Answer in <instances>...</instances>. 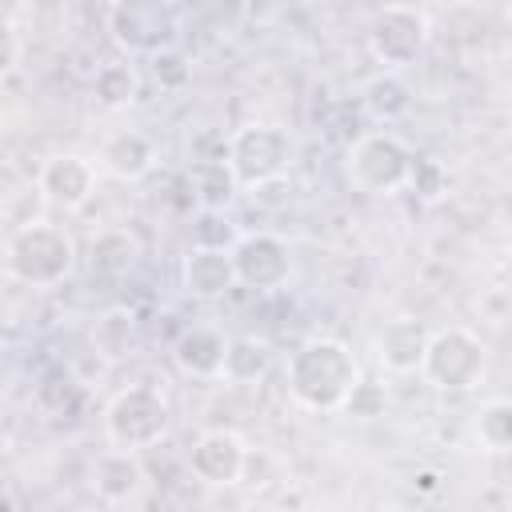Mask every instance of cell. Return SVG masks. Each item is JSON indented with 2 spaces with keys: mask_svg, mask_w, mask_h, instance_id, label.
Returning a JSON list of instances; mask_svg holds the SVG:
<instances>
[{
  "mask_svg": "<svg viewBox=\"0 0 512 512\" xmlns=\"http://www.w3.org/2000/svg\"><path fill=\"white\" fill-rule=\"evenodd\" d=\"M92 348L108 364L124 360L136 348V316H132V308H124V304L104 308L96 316V324H92Z\"/></svg>",
  "mask_w": 512,
  "mask_h": 512,
  "instance_id": "20",
  "label": "cell"
},
{
  "mask_svg": "<svg viewBox=\"0 0 512 512\" xmlns=\"http://www.w3.org/2000/svg\"><path fill=\"white\" fill-rule=\"evenodd\" d=\"M272 368V344L260 340V336H232L224 344V364H220V376L232 380V384H256L264 380Z\"/></svg>",
  "mask_w": 512,
  "mask_h": 512,
  "instance_id": "19",
  "label": "cell"
},
{
  "mask_svg": "<svg viewBox=\"0 0 512 512\" xmlns=\"http://www.w3.org/2000/svg\"><path fill=\"white\" fill-rule=\"evenodd\" d=\"M8 368H12V344L0 340V372H8Z\"/></svg>",
  "mask_w": 512,
  "mask_h": 512,
  "instance_id": "31",
  "label": "cell"
},
{
  "mask_svg": "<svg viewBox=\"0 0 512 512\" xmlns=\"http://www.w3.org/2000/svg\"><path fill=\"white\" fill-rule=\"evenodd\" d=\"M108 36L128 56H156L180 40L176 0H108Z\"/></svg>",
  "mask_w": 512,
  "mask_h": 512,
  "instance_id": "5",
  "label": "cell"
},
{
  "mask_svg": "<svg viewBox=\"0 0 512 512\" xmlns=\"http://www.w3.org/2000/svg\"><path fill=\"white\" fill-rule=\"evenodd\" d=\"M224 160L236 176L240 188H260L268 180H280L288 176V164H292V140L284 128L276 124H244L228 136L224 144Z\"/></svg>",
  "mask_w": 512,
  "mask_h": 512,
  "instance_id": "7",
  "label": "cell"
},
{
  "mask_svg": "<svg viewBox=\"0 0 512 512\" xmlns=\"http://www.w3.org/2000/svg\"><path fill=\"white\" fill-rule=\"evenodd\" d=\"M12 452V428H8V420L0 416V460Z\"/></svg>",
  "mask_w": 512,
  "mask_h": 512,
  "instance_id": "30",
  "label": "cell"
},
{
  "mask_svg": "<svg viewBox=\"0 0 512 512\" xmlns=\"http://www.w3.org/2000/svg\"><path fill=\"white\" fill-rule=\"evenodd\" d=\"M360 104H364V112H368L372 120L392 124V120H400V116L412 108V88L400 80V72H380V76H372V80L364 84Z\"/></svg>",
  "mask_w": 512,
  "mask_h": 512,
  "instance_id": "21",
  "label": "cell"
},
{
  "mask_svg": "<svg viewBox=\"0 0 512 512\" xmlns=\"http://www.w3.org/2000/svg\"><path fill=\"white\" fill-rule=\"evenodd\" d=\"M188 188H192V200L200 208H228L240 192L232 168L224 156H208V160H196L188 168Z\"/></svg>",
  "mask_w": 512,
  "mask_h": 512,
  "instance_id": "18",
  "label": "cell"
},
{
  "mask_svg": "<svg viewBox=\"0 0 512 512\" xmlns=\"http://www.w3.org/2000/svg\"><path fill=\"white\" fill-rule=\"evenodd\" d=\"M228 256H232L236 284L252 292H276L292 276V248L276 232H240Z\"/></svg>",
  "mask_w": 512,
  "mask_h": 512,
  "instance_id": "9",
  "label": "cell"
},
{
  "mask_svg": "<svg viewBox=\"0 0 512 512\" xmlns=\"http://www.w3.org/2000/svg\"><path fill=\"white\" fill-rule=\"evenodd\" d=\"M4 268L28 288H56L76 268V244L60 224L24 220L4 244Z\"/></svg>",
  "mask_w": 512,
  "mask_h": 512,
  "instance_id": "2",
  "label": "cell"
},
{
  "mask_svg": "<svg viewBox=\"0 0 512 512\" xmlns=\"http://www.w3.org/2000/svg\"><path fill=\"white\" fill-rule=\"evenodd\" d=\"M424 344H428V328L416 320V316H396L388 320L376 340H372V352H376V364L392 376H408L420 368V356H424Z\"/></svg>",
  "mask_w": 512,
  "mask_h": 512,
  "instance_id": "13",
  "label": "cell"
},
{
  "mask_svg": "<svg viewBox=\"0 0 512 512\" xmlns=\"http://www.w3.org/2000/svg\"><path fill=\"white\" fill-rule=\"evenodd\" d=\"M412 156L416 152L408 148L404 136L380 128V132H364V136H356L348 144L344 168H348V180L360 192H368V196H392V192L404 188L408 168H412Z\"/></svg>",
  "mask_w": 512,
  "mask_h": 512,
  "instance_id": "6",
  "label": "cell"
},
{
  "mask_svg": "<svg viewBox=\"0 0 512 512\" xmlns=\"http://www.w3.org/2000/svg\"><path fill=\"white\" fill-rule=\"evenodd\" d=\"M244 436L232 428H208L188 448V472L208 488H232L244 460Z\"/></svg>",
  "mask_w": 512,
  "mask_h": 512,
  "instance_id": "10",
  "label": "cell"
},
{
  "mask_svg": "<svg viewBox=\"0 0 512 512\" xmlns=\"http://www.w3.org/2000/svg\"><path fill=\"white\" fill-rule=\"evenodd\" d=\"M356 380H360V364L352 348L332 336H308L304 344H296L284 368L288 396L304 412H340Z\"/></svg>",
  "mask_w": 512,
  "mask_h": 512,
  "instance_id": "1",
  "label": "cell"
},
{
  "mask_svg": "<svg viewBox=\"0 0 512 512\" xmlns=\"http://www.w3.org/2000/svg\"><path fill=\"white\" fill-rule=\"evenodd\" d=\"M404 188H412L424 204L444 200V192H448V168H444V160H436V156H412V168H408Z\"/></svg>",
  "mask_w": 512,
  "mask_h": 512,
  "instance_id": "26",
  "label": "cell"
},
{
  "mask_svg": "<svg viewBox=\"0 0 512 512\" xmlns=\"http://www.w3.org/2000/svg\"><path fill=\"white\" fill-rule=\"evenodd\" d=\"M432 24L416 4H384L368 24V52L384 72L412 68L428 48Z\"/></svg>",
  "mask_w": 512,
  "mask_h": 512,
  "instance_id": "8",
  "label": "cell"
},
{
  "mask_svg": "<svg viewBox=\"0 0 512 512\" xmlns=\"http://www.w3.org/2000/svg\"><path fill=\"white\" fill-rule=\"evenodd\" d=\"M100 168L116 180H144L156 168V144L140 128H116L100 144Z\"/></svg>",
  "mask_w": 512,
  "mask_h": 512,
  "instance_id": "15",
  "label": "cell"
},
{
  "mask_svg": "<svg viewBox=\"0 0 512 512\" xmlns=\"http://www.w3.org/2000/svg\"><path fill=\"white\" fill-rule=\"evenodd\" d=\"M472 428H476V440H480L484 452L504 456V452L512 448V404H508L504 396L484 400L480 412H476V424H472Z\"/></svg>",
  "mask_w": 512,
  "mask_h": 512,
  "instance_id": "23",
  "label": "cell"
},
{
  "mask_svg": "<svg viewBox=\"0 0 512 512\" xmlns=\"http://www.w3.org/2000/svg\"><path fill=\"white\" fill-rule=\"evenodd\" d=\"M224 332L208 328V324H192L172 340V360L180 372L196 376V380H216L220 364H224Z\"/></svg>",
  "mask_w": 512,
  "mask_h": 512,
  "instance_id": "16",
  "label": "cell"
},
{
  "mask_svg": "<svg viewBox=\"0 0 512 512\" xmlns=\"http://www.w3.org/2000/svg\"><path fill=\"white\" fill-rule=\"evenodd\" d=\"M236 236H240V228L228 216V208H200L192 220V244H200V248H232Z\"/></svg>",
  "mask_w": 512,
  "mask_h": 512,
  "instance_id": "25",
  "label": "cell"
},
{
  "mask_svg": "<svg viewBox=\"0 0 512 512\" xmlns=\"http://www.w3.org/2000/svg\"><path fill=\"white\" fill-rule=\"evenodd\" d=\"M180 284L200 296V300H216L224 292L236 288V272H232V256L228 248H200L192 244L188 256L180 260Z\"/></svg>",
  "mask_w": 512,
  "mask_h": 512,
  "instance_id": "14",
  "label": "cell"
},
{
  "mask_svg": "<svg viewBox=\"0 0 512 512\" xmlns=\"http://www.w3.org/2000/svg\"><path fill=\"white\" fill-rule=\"evenodd\" d=\"M36 192L64 212H80L96 196V164L80 152L52 156L36 176Z\"/></svg>",
  "mask_w": 512,
  "mask_h": 512,
  "instance_id": "11",
  "label": "cell"
},
{
  "mask_svg": "<svg viewBox=\"0 0 512 512\" xmlns=\"http://www.w3.org/2000/svg\"><path fill=\"white\" fill-rule=\"evenodd\" d=\"M148 484V472L140 464V452L132 448H108L96 464H92V488L104 504H136L140 492Z\"/></svg>",
  "mask_w": 512,
  "mask_h": 512,
  "instance_id": "12",
  "label": "cell"
},
{
  "mask_svg": "<svg viewBox=\"0 0 512 512\" xmlns=\"http://www.w3.org/2000/svg\"><path fill=\"white\" fill-rule=\"evenodd\" d=\"M436 392H472L484 384L488 376V348L484 340L472 332V328H436L428 332V344H424V356H420V368H416Z\"/></svg>",
  "mask_w": 512,
  "mask_h": 512,
  "instance_id": "3",
  "label": "cell"
},
{
  "mask_svg": "<svg viewBox=\"0 0 512 512\" xmlns=\"http://www.w3.org/2000/svg\"><path fill=\"white\" fill-rule=\"evenodd\" d=\"M16 64H20V32L8 20H0V80L12 76Z\"/></svg>",
  "mask_w": 512,
  "mask_h": 512,
  "instance_id": "29",
  "label": "cell"
},
{
  "mask_svg": "<svg viewBox=\"0 0 512 512\" xmlns=\"http://www.w3.org/2000/svg\"><path fill=\"white\" fill-rule=\"evenodd\" d=\"M148 60H152V76H156V84L168 88V92H180V88L192 80V64L184 60L180 48H164V52H156V56H148Z\"/></svg>",
  "mask_w": 512,
  "mask_h": 512,
  "instance_id": "28",
  "label": "cell"
},
{
  "mask_svg": "<svg viewBox=\"0 0 512 512\" xmlns=\"http://www.w3.org/2000/svg\"><path fill=\"white\" fill-rule=\"evenodd\" d=\"M140 260V240L128 232V228H100L92 240H88V268L92 276H128Z\"/></svg>",
  "mask_w": 512,
  "mask_h": 512,
  "instance_id": "17",
  "label": "cell"
},
{
  "mask_svg": "<svg viewBox=\"0 0 512 512\" xmlns=\"http://www.w3.org/2000/svg\"><path fill=\"white\" fill-rule=\"evenodd\" d=\"M284 480V460L272 452V448H244V460H240V476L236 484L248 488V492H268L272 484Z\"/></svg>",
  "mask_w": 512,
  "mask_h": 512,
  "instance_id": "24",
  "label": "cell"
},
{
  "mask_svg": "<svg viewBox=\"0 0 512 512\" xmlns=\"http://www.w3.org/2000/svg\"><path fill=\"white\" fill-rule=\"evenodd\" d=\"M92 96H96L100 108H112V112L136 104V96H140V72H136V64H128V60L100 64L96 76H92Z\"/></svg>",
  "mask_w": 512,
  "mask_h": 512,
  "instance_id": "22",
  "label": "cell"
},
{
  "mask_svg": "<svg viewBox=\"0 0 512 512\" xmlns=\"http://www.w3.org/2000/svg\"><path fill=\"white\" fill-rule=\"evenodd\" d=\"M384 408H388V388L376 380H364V376L352 384V392L340 404V412H348L352 420H376V416H384Z\"/></svg>",
  "mask_w": 512,
  "mask_h": 512,
  "instance_id": "27",
  "label": "cell"
},
{
  "mask_svg": "<svg viewBox=\"0 0 512 512\" xmlns=\"http://www.w3.org/2000/svg\"><path fill=\"white\" fill-rule=\"evenodd\" d=\"M104 432L116 448H156L172 432V404L156 384H128L108 400Z\"/></svg>",
  "mask_w": 512,
  "mask_h": 512,
  "instance_id": "4",
  "label": "cell"
}]
</instances>
